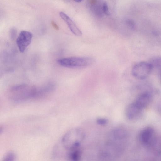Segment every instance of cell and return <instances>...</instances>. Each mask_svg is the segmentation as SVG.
I'll use <instances>...</instances> for the list:
<instances>
[{
	"mask_svg": "<svg viewBox=\"0 0 161 161\" xmlns=\"http://www.w3.org/2000/svg\"><path fill=\"white\" fill-rule=\"evenodd\" d=\"M152 99V96L149 92H145L136 97L134 103L139 108L143 110L150 104Z\"/></svg>",
	"mask_w": 161,
	"mask_h": 161,
	"instance_id": "obj_7",
	"label": "cell"
},
{
	"mask_svg": "<svg viewBox=\"0 0 161 161\" xmlns=\"http://www.w3.org/2000/svg\"><path fill=\"white\" fill-rule=\"evenodd\" d=\"M59 14L61 18L67 24L70 31L74 34L77 36H81L82 35V32L69 16L63 12H60Z\"/></svg>",
	"mask_w": 161,
	"mask_h": 161,
	"instance_id": "obj_8",
	"label": "cell"
},
{
	"mask_svg": "<svg viewBox=\"0 0 161 161\" xmlns=\"http://www.w3.org/2000/svg\"><path fill=\"white\" fill-rule=\"evenodd\" d=\"M139 139L141 143L145 146L153 147L157 144L155 132L151 127H146L140 131Z\"/></svg>",
	"mask_w": 161,
	"mask_h": 161,
	"instance_id": "obj_4",
	"label": "cell"
},
{
	"mask_svg": "<svg viewBox=\"0 0 161 161\" xmlns=\"http://www.w3.org/2000/svg\"><path fill=\"white\" fill-rule=\"evenodd\" d=\"M3 129L2 127H0V134L3 131Z\"/></svg>",
	"mask_w": 161,
	"mask_h": 161,
	"instance_id": "obj_18",
	"label": "cell"
},
{
	"mask_svg": "<svg viewBox=\"0 0 161 161\" xmlns=\"http://www.w3.org/2000/svg\"><path fill=\"white\" fill-rule=\"evenodd\" d=\"M16 32V30L14 28H13L11 30L10 36L11 38L12 39H14L15 38V37Z\"/></svg>",
	"mask_w": 161,
	"mask_h": 161,
	"instance_id": "obj_16",
	"label": "cell"
},
{
	"mask_svg": "<svg viewBox=\"0 0 161 161\" xmlns=\"http://www.w3.org/2000/svg\"><path fill=\"white\" fill-rule=\"evenodd\" d=\"M94 61V59L89 57H71L57 60V62L61 66L69 68L87 66L92 64Z\"/></svg>",
	"mask_w": 161,
	"mask_h": 161,
	"instance_id": "obj_2",
	"label": "cell"
},
{
	"mask_svg": "<svg viewBox=\"0 0 161 161\" xmlns=\"http://www.w3.org/2000/svg\"><path fill=\"white\" fill-rule=\"evenodd\" d=\"M51 24L53 26L56 30H59V27L58 25L54 21H51Z\"/></svg>",
	"mask_w": 161,
	"mask_h": 161,
	"instance_id": "obj_17",
	"label": "cell"
},
{
	"mask_svg": "<svg viewBox=\"0 0 161 161\" xmlns=\"http://www.w3.org/2000/svg\"><path fill=\"white\" fill-rule=\"evenodd\" d=\"M102 10L104 14L109 15L110 14V12L108 5L107 3L103 2Z\"/></svg>",
	"mask_w": 161,
	"mask_h": 161,
	"instance_id": "obj_14",
	"label": "cell"
},
{
	"mask_svg": "<svg viewBox=\"0 0 161 161\" xmlns=\"http://www.w3.org/2000/svg\"><path fill=\"white\" fill-rule=\"evenodd\" d=\"M15 153L13 152L10 151L5 155L2 161H15Z\"/></svg>",
	"mask_w": 161,
	"mask_h": 161,
	"instance_id": "obj_12",
	"label": "cell"
},
{
	"mask_svg": "<svg viewBox=\"0 0 161 161\" xmlns=\"http://www.w3.org/2000/svg\"><path fill=\"white\" fill-rule=\"evenodd\" d=\"M36 86L26 84L15 85L10 88L9 94L15 101H22L35 99Z\"/></svg>",
	"mask_w": 161,
	"mask_h": 161,
	"instance_id": "obj_1",
	"label": "cell"
},
{
	"mask_svg": "<svg viewBox=\"0 0 161 161\" xmlns=\"http://www.w3.org/2000/svg\"><path fill=\"white\" fill-rule=\"evenodd\" d=\"M151 64L152 70L156 71L160 75L161 69V58L159 57H156L152 58L149 63Z\"/></svg>",
	"mask_w": 161,
	"mask_h": 161,
	"instance_id": "obj_11",
	"label": "cell"
},
{
	"mask_svg": "<svg viewBox=\"0 0 161 161\" xmlns=\"http://www.w3.org/2000/svg\"><path fill=\"white\" fill-rule=\"evenodd\" d=\"M91 10L96 15L102 17L104 15L102 10V3L97 1L90 0L88 1Z\"/></svg>",
	"mask_w": 161,
	"mask_h": 161,
	"instance_id": "obj_10",
	"label": "cell"
},
{
	"mask_svg": "<svg viewBox=\"0 0 161 161\" xmlns=\"http://www.w3.org/2000/svg\"><path fill=\"white\" fill-rule=\"evenodd\" d=\"M32 34L28 31H22L18 37L16 43L20 51L24 52L31 41Z\"/></svg>",
	"mask_w": 161,
	"mask_h": 161,
	"instance_id": "obj_5",
	"label": "cell"
},
{
	"mask_svg": "<svg viewBox=\"0 0 161 161\" xmlns=\"http://www.w3.org/2000/svg\"><path fill=\"white\" fill-rule=\"evenodd\" d=\"M96 122L99 125L101 126H104L108 123V119L104 118L99 117L96 119Z\"/></svg>",
	"mask_w": 161,
	"mask_h": 161,
	"instance_id": "obj_13",
	"label": "cell"
},
{
	"mask_svg": "<svg viewBox=\"0 0 161 161\" xmlns=\"http://www.w3.org/2000/svg\"><path fill=\"white\" fill-rule=\"evenodd\" d=\"M52 83H48L40 87H36L35 98L41 97L52 91L55 88Z\"/></svg>",
	"mask_w": 161,
	"mask_h": 161,
	"instance_id": "obj_9",
	"label": "cell"
},
{
	"mask_svg": "<svg viewBox=\"0 0 161 161\" xmlns=\"http://www.w3.org/2000/svg\"><path fill=\"white\" fill-rule=\"evenodd\" d=\"M81 1H82V0H80L75 1L76 2H81Z\"/></svg>",
	"mask_w": 161,
	"mask_h": 161,
	"instance_id": "obj_19",
	"label": "cell"
},
{
	"mask_svg": "<svg viewBox=\"0 0 161 161\" xmlns=\"http://www.w3.org/2000/svg\"><path fill=\"white\" fill-rule=\"evenodd\" d=\"M125 22L128 27L132 30L135 29V25L133 20L128 19L125 20Z\"/></svg>",
	"mask_w": 161,
	"mask_h": 161,
	"instance_id": "obj_15",
	"label": "cell"
},
{
	"mask_svg": "<svg viewBox=\"0 0 161 161\" xmlns=\"http://www.w3.org/2000/svg\"><path fill=\"white\" fill-rule=\"evenodd\" d=\"M143 111L134 102L130 104L126 108V116L131 121H136L140 119L143 115Z\"/></svg>",
	"mask_w": 161,
	"mask_h": 161,
	"instance_id": "obj_6",
	"label": "cell"
},
{
	"mask_svg": "<svg viewBox=\"0 0 161 161\" xmlns=\"http://www.w3.org/2000/svg\"><path fill=\"white\" fill-rule=\"evenodd\" d=\"M152 71V67L149 63L142 61L134 65L132 69L131 73L136 78L143 80L148 77Z\"/></svg>",
	"mask_w": 161,
	"mask_h": 161,
	"instance_id": "obj_3",
	"label": "cell"
}]
</instances>
